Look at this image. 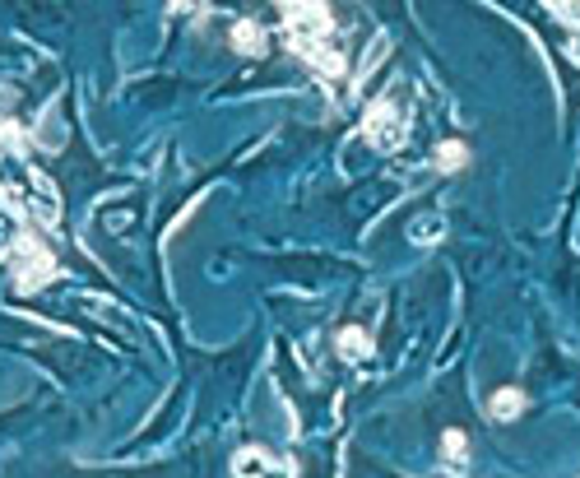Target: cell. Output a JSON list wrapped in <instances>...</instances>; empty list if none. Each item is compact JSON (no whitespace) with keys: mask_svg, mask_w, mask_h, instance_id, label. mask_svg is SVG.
I'll return each instance as SVG.
<instances>
[{"mask_svg":"<svg viewBox=\"0 0 580 478\" xmlns=\"http://www.w3.org/2000/svg\"><path fill=\"white\" fill-rule=\"evenodd\" d=\"M233 474L237 478H293V465L288 460H274L265 456V450H237V460H233Z\"/></svg>","mask_w":580,"mask_h":478,"instance_id":"obj_1","label":"cell"},{"mask_svg":"<svg viewBox=\"0 0 580 478\" xmlns=\"http://www.w3.org/2000/svg\"><path fill=\"white\" fill-rule=\"evenodd\" d=\"M168 5H172V14H181V10H190V5H196V0H168Z\"/></svg>","mask_w":580,"mask_h":478,"instance_id":"obj_10","label":"cell"},{"mask_svg":"<svg viewBox=\"0 0 580 478\" xmlns=\"http://www.w3.org/2000/svg\"><path fill=\"white\" fill-rule=\"evenodd\" d=\"M233 51H242V56H265V51H269V33L260 29V23L256 19H242V23H233Z\"/></svg>","mask_w":580,"mask_h":478,"instance_id":"obj_3","label":"cell"},{"mask_svg":"<svg viewBox=\"0 0 580 478\" xmlns=\"http://www.w3.org/2000/svg\"><path fill=\"white\" fill-rule=\"evenodd\" d=\"M23 251H29V265H19V288H23V293H38V288L51 279V256L42 247H33V242Z\"/></svg>","mask_w":580,"mask_h":478,"instance_id":"obj_4","label":"cell"},{"mask_svg":"<svg viewBox=\"0 0 580 478\" xmlns=\"http://www.w3.org/2000/svg\"><path fill=\"white\" fill-rule=\"evenodd\" d=\"M367 140L372 144H381V149H391V144H400V117H395V102H376V108L367 112Z\"/></svg>","mask_w":580,"mask_h":478,"instance_id":"obj_2","label":"cell"},{"mask_svg":"<svg viewBox=\"0 0 580 478\" xmlns=\"http://www.w3.org/2000/svg\"><path fill=\"white\" fill-rule=\"evenodd\" d=\"M488 413H492L497 422H511V418H520V413H524V390H515V386H502V390L492 395Z\"/></svg>","mask_w":580,"mask_h":478,"instance_id":"obj_5","label":"cell"},{"mask_svg":"<svg viewBox=\"0 0 580 478\" xmlns=\"http://www.w3.org/2000/svg\"><path fill=\"white\" fill-rule=\"evenodd\" d=\"M339 353H344L348 362H367V358H372V335L357 330V326H344V330H339Z\"/></svg>","mask_w":580,"mask_h":478,"instance_id":"obj_6","label":"cell"},{"mask_svg":"<svg viewBox=\"0 0 580 478\" xmlns=\"http://www.w3.org/2000/svg\"><path fill=\"white\" fill-rule=\"evenodd\" d=\"M464 450H469V437L460 428H451L446 437H441V456H446V460H464Z\"/></svg>","mask_w":580,"mask_h":478,"instance_id":"obj_8","label":"cell"},{"mask_svg":"<svg viewBox=\"0 0 580 478\" xmlns=\"http://www.w3.org/2000/svg\"><path fill=\"white\" fill-rule=\"evenodd\" d=\"M436 168H441V172H460V168H469V144H464V140L436 144Z\"/></svg>","mask_w":580,"mask_h":478,"instance_id":"obj_7","label":"cell"},{"mask_svg":"<svg viewBox=\"0 0 580 478\" xmlns=\"http://www.w3.org/2000/svg\"><path fill=\"white\" fill-rule=\"evenodd\" d=\"M558 14L567 23H580V0H558Z\"/></svg>","mask_w":580,"mask_h":478,"instance_id":"obj_9","label":"cell"}]
</instances>
